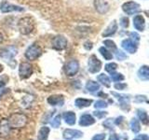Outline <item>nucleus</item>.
I'll use <instances>...</instances> for the list:
<instances>
[{"mask_svg":"<svg viewBox=\"0 0 149 140\" xmlns=\"http://www.w3.org/2000/svg\"><path fill=\"white\" fill-rule=\"evenodd\" d=\"M35 28V22L31 17H23L18 22V29L22 35H28Z\"/></svg>","mask_w":149,"mask_h":140,"instance_id":"obj_1","label":"nucleus"},{"mask_svg":"<svg viewBox=\"0 0 149 140\" xmlns=\"http://www.w3.org/2000/svg\"><path fill=\"white\" fill-rule=\"evenodd\" d=\"M27 123V117L22 113L12 114L8 120V123L10 128H22Z\"/></svg>","mask_w":149,"mask_h":140,"instance_id":"obj_2","label":"nucleus"},{"mask_svg":"<svg viewBox=\"0 0 149 140\" xmlns=\"http://www.w3.org/2000/svg\"><path fill=\"white\" fill-rule=\"evenodd\" d=\"M18 53V49L15 46H8L0 50V57L6 62H10Z\"/></svg>","mask_w":149,"mask_h":140,"instance_id":"obj_3","label":"nucleus"},{"mask_svg":"<svg viewBox=\"0 0 149 140\" xmlns=\"http://www.w3.org/2000/svg\"><path fill=\"white\" fill-rule=\"evenodd\" d=\"M41 54H42V49L37 44H33L30 47H28V49L26 50L24 53L26 59L30 61H34L37 59Z\"/></svg>","mask_w":149,"mask_h":140,"instance_id":"obj_4","label":"nucleus"},{"mask_svg":"<svg viewBox=\"0 0 149 140\" xmlns=\"http://www.w3.org/2000/svg\"><path fill=\"white\" fill-rule=\"evenodd\" d=\"M79 71V63L77 60H71L65 64L64 66V72L68 77H73L74 75H77Z\"/></svg>","mask_w":149,"mask_h":140,"instance_id":"obj_5","label":"nucleus"},{"mask_svg":"<svg viewBox=\"0 0 149 140\" xmlns=\"http://www.w3.org/2000/svg\"><path fill=\"white\" fill-rule=\"evenodd\" d=\"M88 71L92 74L98 73L102 69V62L97 58L96 55H91L88 59Z\"/></svg>","mask_w":149,"mask_h":140,"instance_id":"obj_6","label":"nucleus"},{"mask_svg":"<svg viewBox=\"0 0 149 140\" xmlns=\"http://www.w3.org/2000/svg\"><path fill=\"white\" fill-rule=\"evenodd\" d=\"M122 9L128 15H133V14L139 12L141 8H140V5L138 3L130 1V2H126L122 5Z\"/></svg>","mask_w":149,"mask_h":140,"instance_id":"obj_7","label":"nucleus"},{"mask_svg":"<svg viewBox=\"0 0 149 140\" xmlns=\"http://www.w3.org/2000/svg\"><path fill=\"white\" fill-rule=\"evenodd\" d=\"M33 74V66L29 63H22L19 66V75L22 79H25L31 77Z\"/></svg>","mask_w":149,"mask_h":140,"instance_id":"obj_8","label":"nucleus"},{"mask_svg":"<svg viewBox=\"0 0 149 140\" xmlns=\"http://www.w3.org/2000/svg\"><path fill=\"white\" fill-rule=\"evenodd\" d=\"M67 39L63 36H57L52 39V48L57 50H63L67 47Z\"/></svg>","mask_w":149,"mask_h":140,"instance_id":"obj_9","label":"nucleus"},{"mask_svg":"<svg viewBox=\"0 0 149 140\" xmlns=\"http://www.w3.org/2000/svg\"><path fill=\"white\" fill-rule=\"evenodd\" d=\"M121 47L123 48V50H125L126 51H128L130 53H135L137 51L138 46L136 44V42L133 41L130 38H126L124 39L122 42H121Z\"/></svg>","mask_w":149,"mask_h":140,"instance_id":"obj_10","label":"nucleus"},{"mask_svg":"<svg viewBox=\"0 0 149 140\" xmlns=\"http://www.w3.org/2000/svg\"><path fill=\"white\" fill-rule=\"evenodd\" d=\"M112 94L118 98V100L120 104V107L124 110H130V98L129 95L126 94H121V93H116V92H112Z\"/></svg>","mask_w":149,"mask_h":140,"instance_id":"obj_11","label":"nucleus"},{"mask_svg":"<svg viewBox=\"0 0 149 140\" xmlns=\"http://www.w3.org/2000/svg\"><path fill=\"white\" fill-rule=\"evenodd\" d=\"M0 10L3 13H8V12H12V11H23L24 9L19 6L9 4L7 1H3L1 3V6H0Z\"/></svg>","mask_w":149,"mask_h":140,"instance_id":"obj_12","label":"nucleus"},{"mask_svg":"<svg viewBox=\"0 0 149 140\" xmlns=\"http://www.w3.org/2000/svg\"><path fill=\"white\" fill-rule=\"evenodd\" d=\"M94 7L96 10L101 14L106 13L110 8L109 4L107 3L106 0H94Z\"/></svg>","mask_w":149,"mask_h":140,"instance_id":"obj_13","label":"nucleus"},{"mask_svg":"<svg viewBox=\"0 0 149 140\" xmlns=\"http://www.w3.org/2000/svg\"><path fill=\"white\" fill-rule=\"evenodd\" d=\"M133 26L135 27V29L143 32L146 28V21L143 15H136L133 18Z\"/></svg>","mask_w":149,"mask_h":140,"instance_id":"obj_14","label":"nucleus"},{"mask_svg":"<svg viewBox=\"0 0 149 140\" xmlns=\"http://www.w3.org/2000/svg\"><path fill=\"white\" fill-rule=\"evenodd\" d=\"M83 135V133L78 130L73 129H66L63 132V138L64 139H73V138H80Z\"/></svg>","mask_w":149,"mask_h":140,"instance_id":"obj_15","label":"nucleus"},{"mask_svg":"<svg viewBox=\"0 0 149 140\" xmlns=\"http://www.w3.org/2000/svg\"><path fill=\"white\" fill-rule=\"evenodd\" d=\"M116 30H118V23L114 20L110 22V24L105 28V30L102 32V36L107 37V36H111L114 34H116Z\"/></svg>","mask_w":149,"mask_h":140,"instance_id":"obj_16","label":"nucleus"},{"mask_svg":"<svg viewBox=\"0 0 149 140\" xmlns=\"http://www.w3.org/2000/svg\"><path fill=\"white\" fill-rule=\"evenodd\" d=\"M48 103L50 106H63L64 104V98L63 95H51L48 98Z\"/></svg>","mask_w":149,"mask_h":140,"instance_id":"obj_17","label":"nucleus"},{"mask_svg":"<svg viewBox=\"0 0 149 140\" xmlns=\"http://www.w3.org/2000/svg\"><path fill=\"white\" fill-rule=\"evenodd\" d=\"M94 123H95V120L90 114H84V115H82L80 117L79 125L86 127V126H90V125H92V124H94Z\"/></svg>","mask_w":149,"mask_h":140,"instance_id":"obj_18","label":"nucleus"},{"mask_svg":"<svg viewBox=\"0 0 149 140\" xmlns=\"http://www.w3.org/2000/svg\"><path fill=\"white\" fill-rule=\"evenodd\" d=\"M63 120L64 121L69 125H74L76 123V114L74 113L72 111H67V112H64L63 115Z\"/></svg>","mask_w":149,"mask_h":140,"instance_id":"obj_19","label":"nucleus"},{"mask_svg":"<svg viewBox=\"0 0 149 140\" xmlns=\"http://www.w3.org/2000/svg\"><path fill=\"white\" fill-rule=\"evenodd\" d=\"M138 77L142 80H148L149 79V67L147 65L143 66L138 70Z\"/></svg>","mask_w":149,"mask_h":140,"instance_id":"obj_20","label":"nucleus"},{"mask_svg":"<svg viewBox=\"0 0 149 140\" xmlns=\"http://www.w3.org/2000/svg\"><path fill=\"white\" fill-rule=\"evenodd\" d=\"M92 100L91 99H85V98H77V99L74 101V105L77 106L78 108H83V107H87L90 106L92 104Z\"/></svg>","mask_w":149,"mask_h":140,"instance_id":"obj_21","label":"nucleus"},{"mask_svg":"<svg viewBox=\"0 0 149 140\" xmlns=\"http://www.w3.org/2000/svg\"><path fill=\"white\" fill-rule=\"evenodd\" d=\"M86 90L88 92L93 93V92H95L100 90V84L98 82L93 81V80H90V81H88L86 84Z\"/></svg>","mask_w":149,"mask_h":140,"instance_id":"obj_22","label":"nucleus"},{"mask_svg":"<svg viewBox=\"0 0 149 140\" xmlns=\"http://www.w3.org/2000/svg\"><path fill=\"white\" fill-rule=\"evenodd\" d=\"M49 134V128L47 126H43L39 130L38 134H37V140H48Z\"/></svg>","mask_w":149,"mask_h":140,"instance_id":"obj_23","label":"nucleus"},{"mask_svg":"<svg viewBox=\"0 0 149 140\" xmlns=\"http://www.w3.org/2000/svg\"><path fill=\"white\" fill-rule=\"evenodd\" d=\"M137 116H138V118L140 119V120H141L144 125H148L149 120H148L147 112L146 110H143V109H138L137 110Z\"/></svg>","mask_w":149,"mask_h":140,"instance_id":"obj_24","label":"nucleus"},{"mask_svg":"<svg viewBox=\"0 0 149 140\" xmlns=\"http://www.w3.org/2000/svg\"><path fill=\"white\" fill-rule=\"evenodd\" d=\"M9 130H10V126L8 123V121H2V123L0 124V135L7 136L9 134Z\"/></svg>","mask_w":149,"mask_h":140,"instance_id":"obj_25","label":"nucleus"},{"mask_svg":"<svg viewBox=\"0 0 149 140\" xmlns=\"http://www.w3.org/2000/svg\"><path fill=\"white\" fill-rule=\"evenodd\" d=\"M97 78H98V80H99L102 85H104L105 87H107V88H109L110 87V85H111V81H110V78L106 76V75H104V74H101V75H99V76L97 77Z\"/></svg>","mask_w":149,"mask_h":140,"instance_id":"obj_26","label":"nucleus"},{"mask_svg":"<svg viewBox=\"0 0 149 140\" xmlns=\"http://www.w3.org/2000/svg\"><path fill=\"white\" fill-rule=\"evenodd\" d=\"M99 51H100V53L102 54V57H104L105 60L109 61V60L113 59V54H112L106 48H104V47H101V48L99 49Z\"/></svg>","mask_w":149,"mask_h":140,"instance_id":"obj_27","label":"nucleus"},{"mask_svg":"<svg viewBox=\"0 0 149 140\" xmlns=\"http://www.w3.org/2000/svg\"><path fill=\"white\" fill-rule=\"evenodd\" d=\"M130 129L134 134L139 133V131L141 130V126H140L139 121L136 119H132L130 120Z\"/></svg>","mask_w":149,"mask_h":140,"instance_id":"obj_28","label":"nucleus"},{"mask_svg":"<svg viewBox=\"0 0 149 140\" xmlns=\"http://www.w3.org/2000/svg\"><path fill=\"white\" fill-rule=\"evenodd\" d=\"M111 74V78L112 80L115 81V82H118V81H121V80H124V76L122 74L120 73H115V72H112L110 73Z\"/></svg>","mask_w":149,"mask_h":140,"instance_id":"obj_29","label":"nucleus"},{"mask_svg":"<svg viewBox=\"0 0 149 140\" xmlns=\"http://www.w3.org/2000/svg\"><path fill=\"white\" fill-rule=\"evenodd\" d=\"M50 124L53 128H58L61 125V115H57L50 121Z\"/></svg>","mask_w":149,"mask_h":140,"instance_id":"obj_30","label":"nucleus"},{"mask_svg":"<svg viewBox=\"0 0 149 140\" xmlns=\"http://www.w3.org/2000/svg\"><path fill=\"white\" fill-rule=\"evenodd\" d=\"M104 68L108 73H112V72H115L116 70V68H118V64L116 63H109L105 65Z\"/></svg>","mask_w":149,"mask_h":140,"instance_id":"obj_31","label":"nucleus"},{"mask_svg":"<svg viewBox=\"0 0 149 140\" xmlns=\"http://www.w3.org/2000/svg\"><path fill=\"white\" fill-rule=\"evenodd\" d=\"M104 44L107 47V48H109L111 50H116V45L114 41H112L111 39H106L104 41Z\"/></svg>","mask_w":149,"mask_h":140,"instance_id":"obj_32","label":"nucleus"},{"mask_svg":"<svg viewBox=\"0 0 149 140\" xmlns=\"http://www.w3.org/2000/svg\"><path fill=\"white\" fill-rule=\"evenodd\" d=\"M113 123H114L113 119H107V120L104 121V123H102V125H104L105 128L109 129V130H114L115 128H114V124H113Z\"/></svg>","mask_w":149,"mask_h":140,"instance_id":"obj_33","label":"nucleus"},{"mask_svg":"<svg viewBox=\"0 0 149 140\" xmlns=\"http://www.w3.org/2000/svg\"><path fill=\"white\" fill-rule=\"evenodd\" d=\"M107 103L104 102V100H98L95 102L94 107L95 108H104V107H107Z\"/></svg>","mask_w":149,"mask_h":140,"instance_id":"obj_34","label":"nucleus"},{"mask_svg":"<svg viewBox=\"0 0 149 140\" xmlns=\"http://www.w3.org/2000/svg\"><path fill=\"white\" fill-rule=\"evenodd\" d=\"M116 57L119 61H123V60H125L126 58H127V54H126L125 52H123V51H121V50H116Z\"/></svg>","mask_w":149,"mask_h":140,"instance_id":"obj_35","label":"nucleus"},{"mask_svg":"<svg viewBox=\"0 0 149 140\" xmlns=\"http://www.w3.org/2000/svg\"><path fill=\"white\" fill-rule=\"evenodd\" d=\"M93 115H94L97 119H102L107 115L106 111H94L93 112Z\"/></svg>","mask_w":149,"mask_h":140,"instance_id":"obj_36","label":"nucleus"},{"mask_svg":"<svg viewBox=\"0 0 149 140\" xmlns=\"http://www.w3.org/2000/svg\"><path fill=\"white\" fill-rule=\"evenodd\" d=\"M120 24L122 27L127 28L129 26V19L127 17H122L120 20Z\"/></svg>","mask_w":149,"mask_h":140,"instance_id":"obj_37","label":"nucleus"},{"mask_svg":"<svg viewBox=\"0 0 149 140\" xmlns=\"http://www.w3.org/2000/svg\"><path fill=\"white\" fill-rule=\"evenodd\" d=\"M130 37H132V39L133 41H139L140 40V36L137 34V33H134V32L130 33Z\"/></svg>","mask_w":149,"mask_h":140,"instance_id":"obj_38","label":"nucleus"},{"mask_svg":"<svg viewBox=\"0 0 149 140\" xmlns=\"http://www.w3.org/2000/svg\"><path fill=\"white\" fill-rule=\"evenodd\" d=\"M127 87V84L125 83H116L115 84V88L116 89V90H124V89Z\"/></svg>","mask_w":149,"mask_h":140,"instance_id":"obj_39","label":"nucleus"},{"mask_svg":"<svg viewBox=\"0 0 149 140\" xmlns=\"http://www.w3.org/2000/svg\"><path fill=\"white\" fill-rule=\"evenodd\" d=\"M104 139H105V134H99L94 135L91 140H104Z\"/></svg>","mask_w":149,"mask_h":140,"instance_id":"obj_40","label":"nucleus"},{"mask_svg":"<svg viewBox=\"0 0 149 140\" xmlns=\"http://www.w3.org/2000/svg\"><path fill=\"white\" fill-rule=\"evenodd\" d=\"M135 99H136L137 102H146L147 103V98L146 95H137L136 97H135Z\"/></svg>","mask_w":149,"mask_h":140,"instance_id":"obj_41","label":"nucleus"},{"mask_svg":"<svg viewBox=\"0 0 149 140\" xmlns=\"http://www.w3.org/2000/svg\"><path fill=\"white\" fill-rule=\"evenodd\" d=\"M133 140H149L147 134H139Z\"/></svg>","mask_w":149,"mask_h":140,"instance_id":"obj_42","label":"nucleus"},{"mask_svg":"<svg viewBox=\"0 0 149 140\" xmlns=\"http://www.w3.org/2000/svg\"><path fill=\"white\" fill-rule=\"evenodd\" d=\"M92 47H93L92 42H91V41H87V42H85V44H84V48H85L87 50H91V49H92Z\"/></svg>","mask_w":149,"mask_h":140,"instance_id":"obj_43","label":"nucleus"},{"mask_svg":"<svg viewBox=\"0 0 149 140\" xmlns=\"http://www.w3.org/2000/svg\"><path fill=\"white\" fill-rule=\"evenodd\" d=\"M124 120V117H122V116H120V117H118L116 120H115V124L116 125H120L121 123H122V121Z\"/></svg>","mask_w":149,"mask_h":140,"instance_id":"obj_44","label":"nucleus"},{"mask_svg":"<svg viewBox=\"0 0 149 140\" xmlns=\"http://www.w3.org/2000/svg\"><path fill=\"white\" fill-rule=\"evenodd\" d=\"M108 140H120V138H119V136H118V134H113L110 135V137H109Z\"/></svg>","mask_w":149,"mask_h":140,"instance_id":"obj_45","label":"nucleus"},{"mask_svg":"<svg viewBox=\"0 0 149 140\" xmlns=\"http://www.w3.org/2000/svg\"><path fill=\"white\" fill-rule=\"evenodd\" d=\"M3 40H4V37H3L2 34H0V44L2 43V42H3Z\"/></svg>","mask_w":149,"mask_h":140,"instance_id":"obj_46","label":"nucleus"},{"mask_svg":"<svg viewBox=\"0 0 149 140\" xmlns=\"http://www.w3.org/2000/svg\"><path fill=\"white\" fill-rule=\"evenodd\" d=\"M4 86H5V82L0 81V88H2V87H4Z\"/></svg>","mask_w":149,"mask_h":140,"instance_id":"obj_47","label":"nucleus"},{"mask_svg":"<svg viewBox=\"0 0 149 140\" xmlns=\"http://www.w3.org/2000/svg\"><path fill=\"white\" fill-rule=\"evenodd\" d=\"M3 69H4L3 65H2V64H0V72H2V71H3Z\"/></svg>","mask_w":149,"mask_h":140,"instance_id":"obj_48","label":"nucleus"}]
</instances>
